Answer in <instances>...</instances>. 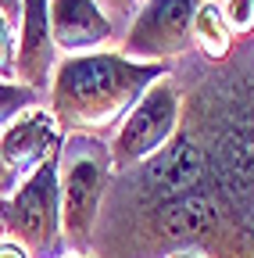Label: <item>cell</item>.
Masks as SVG:
<instances>
[{"label":"cell","instance_id":"15","mask_svg":"<svg viewBox=\"0 0 254 258\" xmlns=\"http://www.w3.org/2000/svg\"><path fill=\"white\" fill-rule=\"evenodd\" d=\"M0 15H4L11 25L22 22V0H0Z\"/></svg>","mask_w":254,"mask_h":258},{"label":"cell","instance_id":"13","mask_svg":"<svg viewBox=\"0 0 254 258\" xmlns=\"http://www.w3.org/2000/svg\"><path fill=\"white\" fill-rule=\"evenodd\" d=\"M0 79L15 83V25L0 15Z\"/></svg>","mask_w":254,"mask_h":258},{"label":"cell","instance_id":"6","mask_svg":"<svg viewBox=\"0 0 254 258\" xmlns=\"http://www.w3.org/2000/svg\"><path fill=\"white\" fill-rule=\"evenodd\" d=\"M201 0H147L125 29L122 57L140 64H168L194 50V15Z\"/></svg>","mask_w":254,"mask_h":258},{"label":"cell","instance_id":"14","mask_svg":"<svg viewBox=\"0 0 254 258\" xmlns=\"http://www.w3.org/2000/svg\"><path fill=\"white\" fill-rule=\"evenodd\" d=\"M15 186H18V179L11 176V169L4 165V158H0V198H8V194H15Z\"/></svg>","mask_w":254,"mask_h":258},{"label":"cell","instance_id":"7","mask_svg":"<svg viewBox=\"0 0 254 258\" xmlns=\"http://www.w3.org/2000/svg\"><path fill=\"white\" fill-rule=\"evenodd\" d=\"M18 54H15V83L29 90H43L57 69V47L50 36V0H22V22H18Z\"/></svg>","mask_w":254,"mask_h":258},{"label":"cell","instance_id":"4","mask_svg":"<svg viewBox=\"0 0 254 258\" xmlns=\"http://www.w3.org/2000/svg\"><path fill=\"white\" fill-rule=\"evenodd\" d=\"M61 154V151H57ZM57 154L33 169L15 194L0 201V230L29 258H61L65 230H61V183H57Z\"/></svg>","mask_w":254,"mask_h":258},{"label":"cell","instance_id":"9","mask_svg":"<svg viewBox=\"0 0 254 258\" xmlns=\"http://www.w3.org/2000/svg\"><path fill=\"white\" fill-rule=\"evenodd\" d=\"M50 36L68 57L101 54L115 36V25L97 0H50Z\"/></svg>","mask_w":254,"mask_h":258},{"label":"cell","instance_id":"1","mask_svg":"<svg viewBox=\"0 0 254 258\" xmlns=\"http://www.w3.org/2000/svg\"><path fill=\"white\" fill-rule=\"evenodd\" d=\"M176 137L115 172L90 258H254V40L211 64L186 54Z\"/></svg>","mask_w":254,"mask_h":258},{"label":"cell","instance_id":"10","mask_svg":"<svg viewBox=\"0 0 254 258\" xmlns=\"http://www.w3.org/2000/svg\"><path fill=\"white\" fill-rule=\"evenodd\" d=\"M233 47H236V40H233V32L226 29V18H222L218 0H201L197 15H194V54L211 61V64H222L233 54Z\"/></svg>","mask_w":254,"mask_h":258},{"label":"cell","instance_id":"11","mask_svg":"<svg viewBox=\"0 0 254 258\" xmlns=\"http://www.w3.org/2000/svg\"><path fill=\"white\" fill-rule=\"evenodd\" d=\"M33 104H36V90H29L22 83H4V79H0V125H4V129L18 115H25Z\"/></svg>","mask_w":254,"mask_h":258},{"label":"cell","instance_id":"2","mask_svg":"<svg viewBox=\"0 0 254 258\" xmlns=\"http://www.w3.org/2000/svg\"><path fill=\"white\" fill-rule=\"evenodd\" d=\"M172 72V64H140L122 54H79L65 57L50 79V115L68 137L118 133L136 101Z\"/></svg>","mask_w":254,"mask_h":258},{"label":"cell","instance_id":"18","mask_svg":"<svg viewBox=\"0 0 254 258\" xmlns=\"http://www.w3.org/2000/svg\"><path fill=\"white\" fill-rule=\"evenodd\" d=\"M172 258H204V254H194V251H183V254H172Z\"/></svg>","mask_w":254,"mask_h":258},{"label":"cell","instance_id":"3","mask_svg":"<svg viewBox=\"0 0 254 258\" xmlns=\"http://www.w3.org/2000/svg\"><path fill=\"white\" fill-rule=\"evenodd\" d=\"M115 179L111 151L97 137H65L57 154V183H61V230L65 244L79 254H90L93 230Z\"/></svg>","mask_w":254,"mask_h":258},{"label":"cell","instance_id":"19","mask_svg":"<svg viewBox=\"0 0 254 258\" xmlns=\"http://www.w3.org/2000/svg\"><path fill=\"white\" fill-rule=\"evenodd\" d=\"M72 258H90V254H72Z\"/></svg>","mask_w":254,"mask_h":258},{"label":"cell","instance_id":"16","mask_svg":"<svg viewBox=\"0 0 254 258\" xmlns=\"http://www.w3.org/2000/svg\"><path fill=\"white\" fill-rule=\"evenodd\" d=\"M147 4V0H104V8L111 11H122V15H129V11H140Z\"/></svg>","mask_w":254,"mask_h":258},{"label":"cell","instance_id":"8","mask_svg":"<svg viewBox=\"0 0 254 258\" xmlns=\"http://www.w3.org/2000/svg\"><path fill=\"white\" fill-rule=\"evenodd\" d=\"M65 144L61 137V129L54 122L50 111H25L18 115L4 133H0V158H4V165L11 169L15 179L29 176L33 169H40L47 158H54Z\"/></svg>","mask_w":254,"mask_h":258},{"label":"cell","instance_id":"17","mask_svg":"<svg viewBox=\"0 0 254 258\" xmlns=\"http://www.w3.org/2000/svg\"><path fill=\"white\" fill-rule=\"evenodd\" d=\"M0 258H29L25 247H18L15 240H0Z\"/></svg>","mask_w":254,"mask_h":258},{"label":"cell","instance_id":"12","mask_svg":"<svg viewBox=\"0 0 254 258\" xmlns=\"http://www.w3.org/2000/svg\"><path fill=\"white\" fill-rule=\"evenodd\" d=\"M218 8L233 40H254V0H222Z\"/></svg>","mask_w":254,"mask_h":258},{"label":"cell","instance_id":"5","mask_svg":"<svg viewBox=\"0 0 254 258\" xmlns=\"http://www.w3.org/2000/svg\"><path fill=\"white\" fill-rule=\"evenodd\" d=\"M179 111H183V97L179 86L172 79V72L165 79H157L140 101L136 108L125 115V122L118 125V133L111 137L108 151H111V169L125 172L140 165V161L154 158L179 129Z\"/></svg>","mask_w":254,"mask_h":258}]
</instances>
